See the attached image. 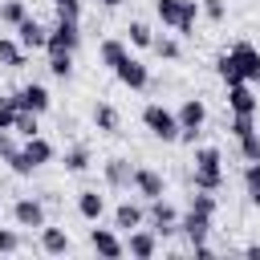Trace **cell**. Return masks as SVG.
<instances>
[{
  "mask_svg": "<svg viewBox=\"0 0 260 260\" xmlns=\"http://www.w3.org/2000/svg\"><path fill=\"white\" fill-rule=\"evenodd\" d=\"M191 187H195V191H219V187H223V154H219L215 146H199V150H195Z\"/></svg>",
  "mask_w": 260,
  "mask_h": 260,
  "instance_id": "6da1fadb",
  "label": "cell"
},
{
  "mask_svg": "<svg viewBox=\"0 0 260 260\" xmlns=\"http://www.w3.org/2000/svg\"><path fill=\"white\" fill-rule=\"evenodd\" d=\"M142 126H146L158 142H179V114H175V110H167L162 102L142 106Z\"/></svg>",
  "mask_w": 260,
  "mask_h": 260,
  "instance_id": "7a4b0ae2",
  "label": "cell"
},
{
  "mask_svg": "<svg viewBox=\"0 0 260 260\" xmlns=\"http://www.w3.org/2000/svg\"><path fill=\"white\" fill-rule=\"evenodd\" d=\"M175 114H179V142L195 146V138H199L203 122H207V106H203L199 98H183V106H179Z\"/></svg>",
  "mask_w": 260,
  "mask_h": 260,
  "instance_id": "3957f363",
  "label": "cell"
},
{
  "mask_svg": "<svg viewBox=\"0 0 260 260\" xmlns=\"http://www.w3.org/2000/svg\"><path fill=\"white\" fill-rule=\"evenodd\" d=\"M77 45H81V24L57 16V24L49 28V41H45L49 57H53V53H77Z\"/></svg>",
  "mask_w": 260,
  "mask_h": 260,
  "instance_id": "277c9868",
  "label": "cell"
},
{
  "mask_svg": "<svg viewBox=\"0 0 260 260\" xmlns=\"http://www.w3.org/2000/svg\"><path fill=\"white\" fill-rule=\"evenodd\" d=\"M146 219H150L154 236H175L179 232V211L167 199H146Z\"/></svg>",
  "mask_w": 260,
  "mask_h": 260,
  "instance_id": "5b68a950",
  "label": "cell"
},
{
  "mask_svg": "<svg viewBox=\"0 0 260 260\" xmlns=\"http://www.w3.org/2000/svg\"><path fill=\"white\" fill-rule=\"evenodd\" d=\"M114 77L126 85V89H146L150 85V69H146V61H138V57H122V65L114 69Z\"/></svg>",
  "mask_w": 260,
  "mask_h": 260,
  "instance_id": "8992f818",
  "label": "cell"
},
{
  "mask_svg": "<svg viewBox=\"0 0 260 260\" xmlns=\"http://www.w3.org/2000/svg\"><path fill=\"white\" fill-rule=\"evenodd\" d=\"M130 187H134L142 199H162V195H167V179H162L154 167H134V179H130Z\"/></svg>",
  "mask_w": 260,
  "mask_h": 260,
  "instance_id": "52a82bcc",
  "label": "cell"
},
{
  "mask_svg": "<svg viewBox=\"0 0 260 260\" xmlns=\"http://www.w3.org/2000/svg\"><path fill=\"white\" fill-rule=\"evenodd\" d=\"M228 53H232V61L240 65L244 81H252V85H256V81H260V49H256V45H248V41H236Z\"/></svg>",
  "mask_w": 260,
  "mask_h": 260,
  "instance_id": "ba28073f",
  "label": "cell"
},
{
  "mask_svg": "<svg viewBox=\"0 0 260 260\" xmlns=\"http://www.w3.org/2000/svg\"><path fill=\"white\" fill-rule=\"evenodd\" d=\"M12 219H16V228H45V203L24 195L12 203Z\"/></svg>",
  "mask_w": 260,
  "mask_h": 260,
  "instance_id": "9c48e42d",
  "label": "cell"
},
{
  "mask_svg": "<svg viewBox=\"0 0 260 260\" xmlns=\"http://www.w3.org/2000/svg\"><path fill=\"white\" fill-rule=\"evenodd\" d=\"M228 110H232V114H256V110H260V98L252 93V81L228 85Z\"/></svg>",
  "mask_w": 260,
  "mask_h": 260,
  "instance_id": "30bf717a",
  "label": "cell"
},
{
  "mask_svg": "<svg viewBox=\"0 0 260 260\" xmlns=\"http://www.w3.org/2000/svg\"><path fill=\"white\" fill-rule=\"evenodd\" d=\"M179 232H183L191 244H203V240L211 236V215H203V211H191V207H187V211L179 215Z\"/></svg>",
  "mask_w": 260,
  "mask_h": 260,
  "instance_id": "8fae6325",
  "label": "cell"
},
{
  "mask_svg": "<svg viewBox=\"0 0 260 260\" xmlns=\"http://www.w3.org/2000/svg\"><path fill=\"white\" fill-rule=\"evenodd\" d=\"M89 248L98 252V256H106V260H118V256H126V244L110 232V228H89Z\"/></svg>",
  "mask_w": 260,
  "mask_h": 260,
  "instance_id": "7c38bea8",
  "label": "cell"
},
{
  "mask_svg": "<svg viewBox=\"0 0 260 260\" xmlns=\"http://www.w3.org/2000/svg\"><path fill=\"white\" fill-rule=\"evenodd\" d=\"M16 102H20V110H32V114H45V110L53 106V98H49V89H45L41 81L20 85V89H16Z\"/></svg>",
  "mask_w": 260,
  "mask_h": 260,
  "instance_id": "4fadbf2b",
  "label": "cell"
},
{
  "mask_svg": "<svg viewBox=\"0 0 260 260\" xmlns=\"http://www.w3.org/2000/svg\"><path fill=\"white\" fill-rule=\"evenodd\" d=\"M126 252L138 256V260H150V256L158 252V236H154V228H150V232H142V228L126 232Z\"/></svg>",
  "mask_w": 260,
  "mask_h": 260,
  "instance_id": "5bb4252c",
  "label": "cell"
},
{
  "mask_svg": "<svg viewBox=\"0 0 260 260\" xmlns=\"http://www.w3.org/2000/svg\"><path fill=\"white\" fill-rule=\"evenodd\" d=\"M102 175H106V187H114V191L130 187V179H134V171H130L126 158H106L102 162Z\"/></svg>",
  "mask_w": 260,
  "mask_h": 260,
  "instance_id": "9a60e30c",
  "label": "cell"
},
{
  "mask_svg": "<svg viewBox=\"0 0 260 260\" xmlns=\"http://www.w3.org/2000/svg\"><path fill=\"white\" fill-rule=\"evenodd\" d=\"M16 41H20L24 49H45V41H49V28H41L32 16H24V20L16 24Z\"/></svg>",
  "mask_w": 260,
  "mask_h": 260,
  "instance_id": "2e32d148",
  "label": "cell"
},
{
  "mask_svg": "<svg viewBox=\"0 0 260 260\" xmlns=\"http://www.w3.org/2000/svg\"><path fill=\"white\" fill-rule=\"evenodd\" d=\"M142 219H146V211L138 203H130V199L114 207V228L118 232H134V228H142Z\"/></svg>",
  "mask_w": 260,
  "mask_h": 260,
  "instance_id": "e0dca14e",
  "label": "cell"
},
{
  "mask_svg": "<svg viewBox=\"0 0 260 260\" xmlns=\"http://www.w3.org/2000/svg\"><path fill=\"white\" fill-rule=\"evenodd\" d=\"M102 211H106V199H102L98 191H89V187H85V191H77V215H81V219L98 223V219H102Z\"/></svg>",
  "mask_w": 260,
  "mask_h": 260,
  "instance_id": "ac0fdd59",
  "label": "cell"
},
{
  "mask_svg": "<svg viewBox=\"0 0 260 260\" xmlns=\"http://www.w3.org/2000/svg\"><path fill=\"white\" fill-rule=\"evenodd\" d=\"M41 248H45L49 256H65V252L73 248V240H69L65 228H41Z\"/></svg>",
  "mask_w": 260,
  "mask_h": 260,
  "instance_id": "d6986e66",
  "label": "cell"
},
{
  "mask_svg": "<svg viewBox=\"0 0 260 260\" xmlns=\"http://www.w3.org/2000/svg\"><path fill=\"white\" fill-rule=\"evenodd\" d=\"M93 126H98L102 134H118L122 118H118V110H114L110 102H98V106H93Z\"/></svg>",
  "mask_w": 260,
  "mask_h": 260,
  "instance_id": "ffe728a7",
  "label": "cell"
},
{
  "mask_svg": "<svg viewBox=\"0 0 260 260\" xmlns=\"http://www.w3.org/2000/svg\"><path fill=\"white\" fill-rule=\"evenodd\" d=\"M20 150L28 154V162H32V167H45V162L53 158V142H49V138H41V134H32Z\"/></svg>",
  "mask_w": 260,
  "mask_h": 260,
  "instance_id": "44dd1931",
  "label": "cell"
},
{
  "mask_svg": "<svg viewBox=\"0 0 260 260\" xmlns=\"http://www.w3.org/2000/svg\"><path fill=\"white\" fill-rule=\"evenodd\" d=\"M98 57H102V65H106V69H118V65H122V57H126V45H122L118 37H106V41L98 45Z\"/></svg>",
  "mask_w": 260,
  "mask_h": 260,
  "instance_id": "7402d4cb",
  "label": "cell"
},
{
  "mask_svg": "<svg viewBox=\"0 0 260 260\" xmlns=\"http://www.w3.org/2000/svg\"><path fill=\"white\" fill-rule=\"evenodd\" d=\"M0 65L4 69H20L24 65V45L12 37H0Z\"/></svg>",
  "mask_w": 260,
  "mask_h": 260,
  "instance_id": "603a6c76",
  "label": "cell"
},
{
  "mask_svg": "<svg viewBox=\"0 0 260 260\" xmlns=\"http://www.w3.org/2000/svg\"><path fill=\"white\" fill-rule=\"evenodd\" d=\"M154 12L167 28H179L183 24V0H154Z\"/></svg>",
  "mask_w": 260,
  "mask_h": 260,
  "instance_id": "cb8c5ba5",
  "label": "cell"
},
{
  "mask_svg": "<svg viewBox=\"0 0 260 260\" xmlns=\"http://www.w3.org/2000/svg\"><path fill=\"white\" fill-rule=\"evenodd\" d=\"M215 73H219V81H223V85L244 81V73H240V65L232 61V53H219V57H215Z\"/></svg>",
  "mask_w": 260,
  "mask_h": 260,
  "instance_id": "d4e9b609",
  "label": "cell"
},
{
  "mask_svg": "<svg viewBox=\"0 0 260 260\" xmlns=\"http://www.w3.org/2000/svg\"><path fill=\"white\" fill-rule=\"evenodd\" d=\"M126 37H130V45H134V49H150V45H154V32H150V24H146V20H130Z\"/></svg>",
  "mask_w": 260,
  "mask_h": 260,
  "instance_id": "484cf974",
  "label": "cell"
},
{
  "mask_svg": "<svg viewBox=\"0 0 260 260\" xmlns=\"http://www.w3.org/2000/svg\"><path fill=\"white\" fill-rule=\"evenodd\" d=\"M16 114H20L16 93H0V130H12L16 126Z\"/></svg>",
  "mask_w": 260,
  "mask_h": 260,
  "instance_id": "4316f807",
  "label": "cell"
},
{
  "mask_svg": "<svg viewBox=\"0 0 260 260\" xmlns=\"http://www.w3.org/2000/svg\"><path fill=\"white\" fill-rule=\"evenodd\" d=\"M24 16H28L24 0H4V4H0V24H12V28H16Z\"/></svg>",
  "mask_w": 260,
  "mask_h": 260,
  "instance_id": "83f0119b",
  "label": "cell"
},
{
  "mask_svg": "<svg viewBox=\"0 0 260 260\" xmlns=\"http://www.w3.org/2000/svg\"><path fill=\"white\" fill-rule=\"evenodd\" d=\"M236 142H240V158H244V162H256V158H260V130H248V134H240Z\"/></svg>",
  "mask_w": 260,
  "mask_h": 260,
  "instance_id": "f1b7e54d",
  "label": "cell"
},
{
  "mask_svg": "<svg viewBox=\"0 0 260 260\" xmlns=\"http://www.w3.org/2000/svg\"><path fill=\"white\" fill-rule=\"evenodd\" d=\"M244 191H248V199L260 207V158L244 167Z\"/></svg>",
  "mask_w": 260,
  "mask_h": 260,
  "instance_id": "f546056e",
  "label": "cell"
},
{
  "mask_svg": "<svg viewBox=\"0 0 260 260\" xmlns=\"http://www.w3.org/2000/svg\"><path fill=\"white\" fill-rule=\"evenodd\" d=\"M65 171H73V175L89 171V150H85V146H69V150H65Z\"/></svg>",
  "mask_w": 260,
  "mask_h": 260,
  "instance_id": "4dcf8cb0",
  "label": "cell"
},
{
  "mask_svg": "<svg viewBox=\"0 0 260 260\" xmlns=\"http://www.w3.org/2000/svg\"><path fill=\"white\" fill-rule=\"evenodd\" d=\"M150 49H154L162 61H179V57H183V49H179V41H175V37H154V45H150Z\"/></svg>",
  "mask_w": 260,
  "mask_h": 260,
  "instance_id": "1f68e13d",
  "label": "cell"
},
{
  "mask_svg": "<svg viewBox=\"0 0 260 260\" xmlns=\"http://www.w3.org/2000/svg\"><path fill=\"white\" fill-rule=\"evenodd\" d=\"M37 118H41V114H32V110H20V114H16V126H12V130H16V134H24V138H32V134L41 130V122H37Z\"/></svg>",
  "mask_w": 260,
  "mask_h": 260,
  "instance_id": "d6a6232c",
  "label": "cell"
},
{
  "mask_svg": "<svg viewBox=\"0 0 260 260\" xmlns=\"http://www.w3.org/2000/svg\"><path fill=\"white\" fill-rule=\"evenodd\" d=\"M49 73L53 77H69L73 73V53H53L49 57Z\"/></svg>",
  "mask_w": 260,
  "mask_h": 260,
  "instance_id": "836d02e7",
  "label": "cell"
},
{
  "mask_svg": "<svg viewBox=\"0 0 260 260\" xmlns=\"http://www.w3.org/2000/svg\"><path fill=\"white\" fill-rule=\"evenodd\" d=\"M228 130H232L236 138H240V134H248V130H256V114H232Z\"/></svg>",
  "mask_w": 260,
  "mask_h": 260,
  "instance_id": "e575fe53",
  "label": "cell"
},
{
  "mask_svg": "<svg viewBox=\"0 0 260 260\" xmlns=\"http://www.w3.org/2000/svg\"><path fill=\"white\" fill-rule=\"evenodd\" d=\"M53 8H57V16H65V20H81V0H49Z\"/></svg>",
  "mask_w": 260,
  "mask_h": 260,
  "instance_id": "d590c367",
  "label": "cell"
},
{
  "mask_svg": "<svg viewBox=\"0 0 260 260\" xmlns=\"http://www.w3.org/2000/svg\"><path fill=\"white\" fill-rule=\"evenodd\" d=\"M0 252H4V256L20 252V232H12V228H0Z\"/></svg>",
  "mask_w": 260,
  "mask_h": 260,
  "instance_id": "8d00e7d4",
  "label": "cell"
},
{
  "mask_svg": "<svg viewBox=\"0 0 260 260\" xmlns=\"http://www.w3.org/2000/svg\"><path fill=\"white\" fill-rule=\"evenodd\" d=\"M8 167H12V175H20V179H24V175H32V171H37V167H32V162H28V154H24V150H16V154H12V158H8Z\"/></svg>",
  "mask_w": 260,
  "mask_h": 260,
  "instance_id": "74e56055",
  "label": "cell"
},
{
  "mask_svg": "<svg viewBox=\"0 0 260 260\" xmlns=\"http://www.w3.org/2000/svg\"><path fill=\"white\" fill-rule=\"evenodd\" d=\"M199 8H203L207 20H215V24L223 20V0H199Z\"/></svg>",
  "mask_w": 260,
  "mask_h": 260,
  "instance_id": "f35d334b",
  "label": "cell"
},
{
  "mask_svg": "<svg viewBox=\"0 0 260 260\" xmlns=\"http://www.w3.org/2000/svg\"><path fill=\"white\" fill-rule=\"evenodd\" d=\"M16 150H20V146H16V138H12V130H0V158L8 162V158H12Z\"/></svg>",
  "mask_w": 260,
  "mask_h": 260,
  "instance_id": "ab89813d",
  "label": "cell"
},
{
  "mask_svg": "<svg viewBox=\"0 0 260 260\" xmlns=\"http://www.w3.org/2000/svg\"><path fill=\"white\" fill-rule=\"evenodd\" d=\"M244 256H248V260H260V244H248V248H244Z\"/></svg>",
  "mask_w": 260,
  "mask_h": 260,
  "instance_id": "60d3db41",
  "label": "cell"
},
{
  "mask_svg": "<svg viewBox=\"0 0 260 260\" xmlns=\"http://www.w3.org/2000/svg\"><path fill=\"white\" fill-rule=\"evenodd\" d=\"M98 4H102V8H118L122 0H98Z\"/></svg>",
  "mask_w": 260,
  "mask_h": 260,
  "instance_id": "b9f144b4",
  "label": "cell"
}]
</instances>
